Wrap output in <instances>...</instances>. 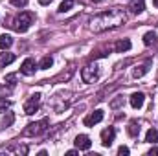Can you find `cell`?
Here are the masks:
<instances>
[{"label": "cell", "mask_w": 158, "mask_h": 156, "mask_svg": "<svg viewBox=\"0 0 158 156\" xmlns=\"http://www.w3.org/2000/svg\"><path fill=\"white\" fill-rule=\"evenodd\" d=\"M125 20H127V15L118 9V7H114V9H109V11H103V13H99V15H96L92 20H90V31H94V33H103V31H107V30H114V28H119L121 24H125Z\"/></svg>", "instance_id": "1"}, {"label": "cell", "mask_w": 158, "mask_h": 156, "mask_svg": "<svg viewBox=\"0 0 158 156\" xmlns=\"http://www.w3.org/2000/svg\"><path fill=\"white\" fill-rule=\"evenodd\" d=\"M33 20H35V15L33 13H28V11H22L20 15H17L13 20H11V28L15 30V31H19V33H24V31H28V28L33 24Z\"/></svg>", "instance_id": "2"}, {"label": "cell", "mask_w": 158, "mask_h": 156, "mask_svg": "<svg viewBox=\"0 0 158 156\" xmlns=\"http://www.w3.org/2000/svg\"><path fill=\"white\" fill-rule=\"evenodd\" d=\"M46 129H48V119L33 121V123H28V125H26V129L22 130V136H26V138H33V136L42 134Z\"/></svg>", "instance_id": "3"}, {"label": "cell", "mask_w": 158, "mask_h": 156, "mask_svg": "<svg viewBox=\"0 0 158 156\" xmlns=\"http://www.w3.org/2000/svg\"><path fill=\"white\" fill-rule=\"evenodd\" d=\"M98 64L96 63H90V64H86L83 70H81V77L85 83H94L96 79H98Z\"/></svg>", "instance_id": "4"}, {"label": "cell", "mask_w": 158, "mask_h": 156, "mask_svg": "<svg viewBox=\"0 0 158 156\" xmlns=\"http://www.w3.org/2000/svg\"><path fill=\"white\" fill-rule=\"evenodd\" d=\"M39 107H40V94H35V96H31V97L24 103V114L31 116V114H35V112L39 110Z\"/></svg>", "instance_id": "5"}, {"label": "cell", "mask_w": 158, "mask_h": 156, "mask_svg": "<svg viewBox=\"0 0 158 156\" xmlns=\"http://www.w3.org/2000/svg\"><path fill=\"white\" fill-rule=\"evenodd\" d=\"M35 70H37V64H35V61H33L31 57L24 59V63L20 64V74H22V76H33Z\"/></svg>", "instance_id": "6"}, {"label": "cell", "mask_w": 158, "mask_h": 156, "mask_svg": "<svg viewBox=\"0 0 158 156\" xmlns=\"http://www.w3.org/2000/svg\"><path fill=\"white\" fill-rule=\"evenodd\" d=\"M114 138H116V130L112 127L101 130V143H103V147H110L112 142H114Z\"/></svg>", "instance_id": "7"}, {"label": "cell", "mask_w": 158, "mask_h": 156, "mask_svg": "<svg viewBox=\"0 0 158 156\" xmlns=\"http://www.w3.org/2000/svg\"><path fill=\"white\" fill-rule=\"evenodd\" d=\"M101 119H103V110H94L92 114H88V116L83 119V123H85V127H94Z\"/></svg>", "instance_id": "8"}, {"label": "cell", "mask_w": 158, "mask_h": 156, "mask_svg": "<svg viewBox=\"0 0 158 156\" xmlns=\"http://www.w3.org/2000/svg\"><path fill=\"white\" fill-rule=\"evenodd\" d=\"M74 143H76V147H77L79 151H88L90 145H92V142H90V138H88L86 134H79Z\"/></svg>", "instance_id": "9"}, {"label": "cell", "mask_w": 158, "mask_h": 156, "mask_svg": "<svg viewBox=\"0 0 158 156\" xmlns=\"http://www.w3.org/2000/svg\"><path fill=\"white\" fill-rule=\"evenodd\" d=\"M143 101H145V96L142 92H134L131 96V107L132 109H142L143 107Z\"/></svg>", "instance_id": "10"}, {"label": "cell", "mask_w": 158, "mask_h": 156, "mask_svg": "<svg viewBox=\"0 0 158 156\" xmlns=\"http://www.w3.org/2000/svg\"><path fill=\"white\" fill-rule=\"evenodd\" d=\"M149 66H151V63H145V64H140V66H136V68L132 70V77H134V79L143 77V76L149 72Z\"/></svg>", "instance_id": "11"}, {"label": "cell", "mask_w": 158, "mask_h": 156, "mask_svg": "<svg viewBox=\"0 0 158 156\" xmlns=\"http://www.w3.org/2000/svg\"><path fill=\"white\" fill-rule=\"evenodd\" d=\"M129 9H131V13L138 15V13H142V11L145 9V4H143V0H131Z\"/></svg>", "instance_id": "12"}, {"label": "cell", "mask_w": 158, "mask_h": 156, "mask_svg": "<svg viewBox=\"0 0 158 156\" xmlns=\"http://www.w3.org/2000/svg\"><path fill=\"white\" fill-rule=\"evenodd\" d=\"M131 46H132V44H131L129 39H121V40H118V42L114 44V50H116L118 53H123V51H129Z\"/></svg>", "instance_id": "13"}, {"label": "cell", "mask_w": 158, "mask_h": 156, "mask_svg": "<svg viewBox=\"0 0 158 156\" xmlns=\"http://www.w3.org/2000/svg\"><path fill=\"white\" fill-rule=\"evenodd\" d=\"M0 153H17V154H28V147L26 145H13V147H6V149H0Z\"/></svg>", "instance_id": "14"}, {"label": "cell", "mask_w": 158, "mask_h": 156, "mask_svg": "<svg viewBox=\"0 0 158 156\" xmlns=\"http://www.w3.org/2000/svg\"><path fill=\"white\" fill-rule=\"evenodd\" d=\"M13 61H15V53H9V51L0 53V68H6V66L11 64Z\"/></svg>", "instance_id": "15"}, {"label": "cell", "mask_w": 158, "mask_h": 156, "mask_svg": "<svg viewBox=\"0 0 158 156\" xmlns=\"http://www.w3.org/2000/svg\"><path fill=\"white\" fill-rule=\"evenodd\" d=\"M13 121H15V114H13V112H7L6 116L2 117L0 127H2V129H7V127H11V125H13Z\"/></svg>", "instance_id": "16"}, {"label": "cell", "mask_w": 158, "mask_h": 156, "mask_svg": "<svg viewBox=\"0 0 158 156\" xmlns=\"http://www.w3.org/2000/svg\"><path fill=\"white\" fill-rule=\"evenodd\" d=\"M145 142H147V143H158V129H149V130H147Z\"/></svg>", "instance_id": "17"}, {"label": "cell", "mask_w": 158, "mask_h": 156, "mask_svg": "<svg viewBox=\"0 0 158 156\" xmlns=\"http://www.w3.org/2000/svg\"><path fill=\"white\" fill-rule=\"evenodd\" d=\"M11 44H13V39L9 37V35H0V48L2 50H7V48H11Z\"/></svg>", "instance_id": "18"}, {"label": "cell", "mask_w": 158, "mask_h": 156, "mask_svg": "<svg viewBox=\"0 0 158 156\" xmlns=\"http://www.w3.org/2000/svg\"><path fill=\"white\" fill-rule=\"evenodd\" d=\"M156 42V33L155 31H147L145 35H143V44L145 46H151V44H155Z\"/></svg>", "instance_id": "19"}, {"label": "cell", "mask_w": 158, "mask_h": 156, "mask_svg": "<svg viewBox=\"0 0 158 156\" xmlns=\"http://www.w3.org/2000/svg\"><path fill=\"white\" fill-rule=\"evenodd\" d=\"M74 7V0H63L61 6H59V13H66Z\"/></svg>", "instance_id": "20"}, {"label": "cell", "mask_w": 158, "mask_h": 156, "mask_svg": "<svg viewBox=\"0 0 158 156\" xmlns=\"http://www.w3.org/2000/svg\"><path fill=\"white\" fill-rule=\"evenodd\" d=\"M52 64H53V59H52V57H44V59L40 61L39 68L40 70H48V68H52Z\"/></svg>", "instance_id": "21"}, {"label": "cell", "mask_w": 158, "mask_h": 156, "mask_svg": "<svg viewBox=\"0 0 158 156\" xmlns=\"http://www.w3.org/2000/svg\"><path fill=\"white\" fill-rule=\"evenodd\" d=\"M127 132H129L131 136H138V134H140V125L132 121V123L129 125V129H127Z\"/></svg>", "instance_id": "22"}, {"label": "cell", "mask_w": 158, "mask_h": 156, "mask_svg": "<svg viewBox=\"0 0 158 156\" xmlns=\"http://www.w3.org/2000/svg\"><path fill=\"white\" fill-rule=\"evenodd\" d=\"M121 105H123V97H121V96H118V99L110 101V109H118V107H121Z\"/></svg>", "instance_id": "23"}, {"label": "cell", "mask_w": 158, "mask_h": 156, "mask_svg": "<svg viewBox=\"0 0 158 156\" xmlns=\"http://www.w3.org/2000/svg\"><path fill=\"white\" fill-rule=\"evenodd\" d=\"M9 105H11V103H9L7 99H0V114H2V112H6V110L9 109Z\"/></svg>", "instance_id": "24"}, {"label": "cell", "mask_w": 158, "mask_h": 156, "mask_svg": "<svg viewBox=\"0 0 158 156\" xmlns=\"http://www.w3.org/2000/svg\"><path fill=\"white\" fill-rule=\"evenodd\" d=\"M28 4V0H11V6H15V7H24Z\"/></svg>", "instance_id": "25"}, {"label": "cell", "mask_w": 158, "mask_h": 156, "mask_svg": "<svg viewBox=\"0 0 158 156\" xmlns=\"http://www.w3.org/2000/svg\"><path fill=\"white\" fill-rule=\"evenodd\" d=\"M118 154H119V156H127V154H129V147L121 145V147L118 149Z\"/></svg>", "instance_id": "26"}, {"label": "cell", "mask_w": 158, "mask_h": 156, "mask_svg": "<svg viewBox=\"0 0 158 156\" xmlns=\"http://www.w3.org/2000/svg\"><path fill=\"white\" fill-rule=\"evenodd\" d=\"M15 76H13V74H9V76H6V83H7V84H11V86H13V84H15Z\"/></svg>", "instance_id": "27"}, {"label": "cell", "mask_w": 158, "mask_h": 156, "mask_svg": "<svg viewBox=\"0 0 158 156\" xmlns=\"http://www.w3.org/2000/svg\"><path fill=\"white\" fill-rule=\"evenodd\" d=\"M153 154H158V147H153V149L147 153V156H153Z\"/></svg>", "instance_id": "28"}, {"label": "cell", "mask_w": 158, "mask_h": 156, "mask_svg": "<svg viewBox=\"0 0 158 156\" xmlns=\"http://www.w3.org/2000/svg\"><path fill=\"white\" fill-rule=\"evenodd\" d=\"M53 0H39V4L40 6H48V4H52Z\"/></svg>", "instance_id": "29"}, {"label": "cell", "mask_w": 158, "mask_h": 156, "mask_svg": "<svg viewBox=\"0 0 158 156\" xmlns=\"http://www.w3.org/2000/svg\"><path fill=\"white\" fill-rule=\"evenodd\" d=\"M77 154V151H68V153H66V156H76Z\"/></svg>", "instance_id": "30"}, {"label": "cell", "mask_w": 158, "mask_h": 156, "mask_svg": "<svg viewBox=\"0 0 158 156\" xmlns=\"http://www.w3.org/2000/svg\"><path fill=\"white\" fill-rule=\"evenodd\" d=\"M153 4H155V7H158V0H153Z\"/></svg>", "instance_id": "31"}, {"label": "cell", "mask_w": 158, "mask_h": 156, "mask_svg": "<svg viewBox=\"0 0 158 156\" xmlns=\"http://www.w3.org/2000/svg\"><path fill=\"white\" fill-rule=\"evenodd\" d=\"M92 2H103V0H92Z\"/></svg>", "instance_id": "32"}, {"label": "cell", "mask_w": 158, "mask_h": 156, "mask_svg": "<svg viewBox=\"0 0 158 156\" xmlns=\"http://www.w3.org/2000/svg\"><path fill=\"white\" fill-rule=\"evenodd\" d=\"M0 90H2V86H0Z\"/></svg>", "instance_id": "33"}]
</instances>
